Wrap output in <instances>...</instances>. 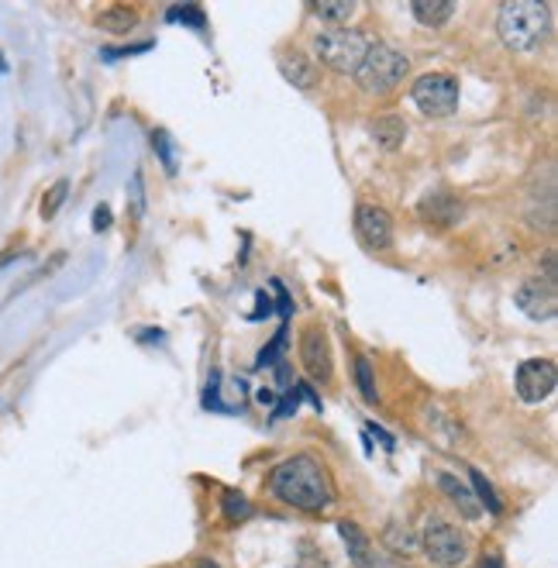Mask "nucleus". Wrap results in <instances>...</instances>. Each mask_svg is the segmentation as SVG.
<instances>
[{
    "label": "nucleus",
    "instance_id": "obj_1",
    "mask_svg": "<svg viewBox=\"0 0 558 568\" xmlns=\"http://www.w3.org/2000/svg\"><path fill=\"white\" fill-rule=\"evenodd\" d=\"M270 489L276 499H283L286 507L304 510V514H324L335 499V489H332V483H327V473L311 455H293V458L280 462L270 476Z\"/></svg>",
    "mask_w": 558,
    "mask_h": 568
},
{
    "label": "nucleus",
    "instance_id": "obj_2",
    "mask_svg": "<svg viewBox=\"0 0 558 568\" xmlns=\"http://www.w3.org/2000/svg\"><path fill=\"white\" fill-rule=\"evenodd\" d=\"M551 31V11L541 0H507L497 11V36L504 49L524 55L545 45Z\"/></svg>",
    "mask_w": 558,
    "mask_h": 568
},
{
    "label": "nucleus",
    "instance_id": "obj_3",
    "mask_svg": "<svg viewBox=\"0 0 558 568\" xmlns=\"http://www.w3.org/2000/svg\"><path fill=\"white\" fill-rule=\"evenodd\" d=\"M407 73H410V59L400 49H393L386 42H369L363 62L355 70V83L369 97H386L407 80Z\"/></svg>",
    "mask_w": 558,
    "mask_h": 568
},
{
    "label": "nucleus",
    "instance_id": "obj_4",
    "mask_svg": "<svg viewBox=\"0 0 558 568\" xmlns=\"http://www.w3.org/2000/svg\"><path fill=\"white\" fill-rule=\"evenodd\" d=\"M366 49H369L366 36L355 28H321L311 39V52H314L311 59L327 65L332 73H342V77H355Z\"/></svg>",
    "mask_w": 558,
    "mask_h": 568
},
{
    "label": "nucleus",
    "instance_id": "obj_5",
    "mask_svg": "<svg viewBox=\"0 0 558 568\" xmlns=\"http://www.w3.org/2000/svg\"><path fill=\"white\" fill-rule=\"evenodd\" d=\"M458 80L452 73H424L410 87V100L424 118H452L458 111Z\"/></svg>",
    "mask_w": 558,
    "mask_h": 568
},
{
    "label": "nucleus",
    "instance_id": "obj_6",
    "mask_svg": "<svg viewBox=\"0 0 558 568\" xmlns=\"http://www.w3.org/2000/svg\"><path fill=\"white\" fill-rule=\"evenodd\" d=\"M420 548H424V555H428L442 568H455V565H463L469 558L466 534L458 530L455 524H445L442 517H432L428 524H424Z\"/></svg>",
    "mask_w": 558,
    "mask_h": 568
},
{
    "label": "nucleus",
    "instance_id": "obj_7",
    "mask_svg": "<svg viewBox=\"0 0 558 568\" xmlns=\"http://www.w3.org/2000/svg\"><path fill=\"white\" fill-rule=\"evenodd\" d=\"M558 386V373H555V362L548 358H528V362H520L517 365V373H514V389L517 396L524 399V404H545V399L555 393Z\"/></svg>",
    "mask_w": 558,
    "mask_h": 568
},
{
    "label": "nucleus",
    "instance_id": "obj_8",
    "mask_svg": "<svg viewBox=\"0 0 558 568\" xmlns=\"http://www.w3.org/2000/svg\"><path fill=\"white\" fill-rule=\"evenodd\" d=\"M355 235L366 248L383 252V248L393 245V221H389V214L383 207L363 204V207H355Z\"/></svg>",
    "mask_w": 558,
    "mask_h": 568
},
{
    "label": "nucleus",
    "instance_id": "obj_9",
    "mask_svg": "<svg viewBox=\"0 0 558 568\" xmlns=\"http://www.w3.org/2000/svg\"><path fill=\"white\" fill-rule=\"evenodd\" d=\"M517 311L524 314V317H531V321H551L555 317V311H558V293H555V286L551 283H545V280H528V283H520L517 286Z\"/></svg>",
    "mask_w": 558,
    "mask_h": 568
},
{
    "label": "nucleus",
    "instance_id": "obj_10",
    "mask_svg": "<svg viewBox=\"0 0 558 568\" xmlns=\"http://www.w3.org/2000/svg\"><path fill=\"white\" fill-rule=\"evenodd\" d=\"M417 214L424 224H435V227H455L458 221L466 217V207L463 200L448 190H435V193H424L420 204H417Z\"/></svg>",
    "mask_w": 558,
    "mask_h": 568
},
{
    "label": "nucleus",
    "instance_id": "obj_11",
    "mask_svg": "<svg viewBox=\"0 0 558 568\" xmlns=\"http://www.w3.org/2000/svg\"><path fill=\"white\" fill-rule=\"evenodd\" d=\"M301 362L314 383L332 379V345H327V334L321 327H307L301 338Z\"/></svg>",
    "mask_w": 558,
    "mask_h": 568
},
{
    "label": "nucleus",
    "instance_id": "obj_12",
    "mask_svg": "<svg viewBox=\"0 0 558 568\" xmlns=\"http://www.w3.org/2000/svg\"><path fill=\"white\" fill-rule=\"evenodd\" d=\"M420 417H424V427H428V434H432V442L438 445V448H458L463 445V424H458V417L452 414V410H445L438 399H432V404H424V410H420Z\"/></svg>",
    "mask_w": 558,
    "mask_h": 568
},
{
    "label": "nucleus",
    "instance_id": "obj_13",
    "mask_svg": "<svg viewBox=\"0 0 558 568\" xmlns=\"http://www.w3.org/2000/svg\"><path fill=\"white\" fill-rule=\"evenodd\" d=\"M276 65H280V73L286 83H293L297 90H311L317 83V62L297 49H290V52H280L276 55Z\"/></svg>",
    "mask_w": 558,
    "mask_h": 568
},
{
    "label": "nucleus",
    "instance_id": "obj_14",
    "mask_svg": "<svg viewBox=\"0 0 558 568\" xmlns=\"http://www.w3.org/2000/svg\"><path fill=\"white\" fill-rule=\"evenodd\" d=\"M369 135H373V142H376L383 152H397V149H404V142H407V121H404L400 114H379V118L369 124Z\"/></svg>",
    "mask_w": 558,
    "mask_h": 568
},
{
    "label": "nucleus",
    "instance_id": "obj_15",
    "mask_svg": "<svg viewBox=\"0 0 558 568\" xmlns=\"http://www.w3.org/2000/svg\"><path fill=\"white\" fill-rule=\"evenodd\" d=\"M438 489L448 496V504L458 507V514H463L466 520H476V517L483 514V507H479V499L473 496V489H469L466 483H458L455 476L442 473V476H438Z\"/></svg>",
    "mask_w": 558,
    "mask_h": 568
},
{
    "label": "nucleus",
    "instance_id": "obj_16",
    "mask_svg": "<svg viewBox=\"0 0 558 568\" xmlns=\"http://www.w3.org/2000/svg\"><path fill=\"white\" fill-rule=\"evenodd\" d=\"M97 28L108 31V36H131V31L139 28V11L124 8V4L104 8L101 14H97Z\"/></svg>",
    "mask_w": 558,
    "mask_h": 568
},
{
    "label": "nucleus",
    "instance_id": "obj_17",
    "mask_svg": "<svg viewBox=\"0 0 558 568\" xmlns=\"http://www.w3.org/2000/svg\"><path fill=\"white\" fill-rule=\"evenodd\" d=\"M410 11H414V18H417L424 28H442V24L452 21L455 4H448V0H414Z\"/></svg>",
    "mask_w": 558,
    "mask_h": 568
},
{
    "label": "nucleus",
    "instance_id": "obj_18",
    "mask_svg": "<svg viewBox=\"0 0 558 568\" xmlns=\"http://www.w3.org/2000/svg\"><path fill=\"white\" fill-rule=\"evenodd\" d=\"M338 534L345 538L348 555H352V561H355V565H373V558H369V538H366L363 530H358L352 520H338Z\"/></svg>",
    "mask_w": 558,
    "mask_h": 568
},
{
    "label": "nucleus",
    "instance_id": "obj_19",
    "mask_svg": "<svg viewBox=\"0 0 558 568\" xmlns=\"http://www.w3.org/2000/svg\"><path fill=\"white\" fill-rule=\"evenodd\" d=\"M469 483H473V496L479 499V507H486L489 514H500L504 504H500V496L494 489V483H489L479 469H469Z\"/></svg>",
    "mask_w": 558,
    "mask_h": 568
},
{
    "label": "nucleus",
    "instance_id": "obj_20",
    "mask_svg": "<svg viewBox=\"0 0 558 568\" xmlns=\"http://www.w3.org/2000/svg\"><path fill=\"white\" fill-rule=\"evenodd\" d=\"M311 11L321 18V21H332V24H345L352 14H355V4L352 0H314Z\"/></svg>",
    "mask_w": 558,
    "mask_h": 568
},
{
    "label": "nucleus",
    "instance_id": "obj_21",
    "mask_svg": "<svg viewBox=\"0 0 558 568\" xmlns=\"http://www.w3.org/2000/svg\"><path fill=\"white\" fill-rule=\"evenodd\" d=\"M221 510H224L227 524H242V520L252 517V504H248V496H242V493H224L221 496Z\"/></svg>",
    "mask_w": 558,
    "mask_h": 568
},
{
    "label": "nucleus",
    "instance_id": "obj_22",
    "mask_svg": "<svg viewBox=\"0 0 558 568\" xmlns=\"http://www.w3.org/2000/svg\"><path fill=\"white\" fill-rule=\"evenodd\" d=\"M355 386H358V393H363L366 404H376V376H373V365L366 355L355 358Z\"/></svg>",
    "mask_w": 558,
    "mask_h": 568
},
{
    "label": "nucleus",
    "instance_id": "obj_23",
    "mask_svg": "<svg viewBox=\"0 0 558 568\" xmlns=\"http://www.w3.org/2000/svg\"><path fill=\"white\" fill-rule=\"evenodd\" d=\"M386 545L393 548V555H410L417 548V538L404 524H389L386 527Z\"/></svg>",
    "mask_w": 558,
    "mask_h": 568
},
{
    "label": "nucleus",
    "instance_id": "obj_24",
    "mask_svg": "<svg viewBox=\"0 0 558 568\" xmlns=\"http://www.w3.org/2000/svg\"><path fill=\"white\" fill-rule=\"evenodd\" d=\"M152 149L162 155V165H166V173H176V159H173V149H170V135H166V131H155V135H152Z\"/></svg>",
    "mask_w": 558,
    "mask_h": 568
},
{
    "label": "nucleus",
    "instance_id": "obj_25",
    "mask_svg": "<svg viewBox=\"0 0 558 568\" xmlns=\"http://www.w3.org/2000/svg\"><path fill=\"white\" fill-rule=\"evenodd\" d=\"M65 190H70V183H65V180H59L49 190V204H42V217H55V211L62 207V200H65Z\"/></svg>",
    "mask_w": 558,
    "mask_h": 568
},
{
    "label": "nucleus",
    "instance_id": "obj_26",
    "mask_svg": "<svg viewBox=\"0 0 558 568\" xmlns=\"http://www.w3.org/2000/svg\"><path fill=\"white\" fill-rule=\"evenodd\" d=\"M283 342H286V327H283V331L276 334V338H273V345H266V348L258 352V369H266V365H276V362H280L276 355H280Z\"/></svg>",
    "mask_w": 558,
    "mask_h": 568
},
{
    "label": "nucleus",
    "instance_id": "obj_27",
    "mask_svg": "<svg viewBox=\"0 0 558 568\" xmlns=\"http://www.w3.org/2000/svg\"><path fill=\"white\" fill-rule=\"evenodd\" d=\"M108 224H111V211H108V207H97V214H93V227H97V231H104Z\"/></svg>",
    "mask_w": 558,
    "mask_h": 568
},
{
    "label": "nucleus",
    "instance_id": "obj_28",
    "mask_svg": "<svg viewBox=\"0 0 558 568\" xmlns=\"http://www.w3.org/2000/svg\"><path fill=\"white\" fill-rule=\"evenodd\" d=\"M479 568H504V565H500V558H497V555H489Z\"/></svg>",
    "mask_w": 558,
    "mask_h": 568
},
{
    "label": "nucleus",
    "instance_id": "obj_29",
    "mask_svg": "<svg viewBox=\"0 0 558 568\" xmlns=\"http://www.w3.org/2000/svg\"><path fill=\"white\" fill-rule=\"evenodd\" d=\"M258 399H262V404H276V396H273L270 389H262V393H258Z\"/></svg>",
    "mask_w": 558,
    "mask_h": 568
},
{
    "label": "nucleus",
    "instance_id": "obj_30",
    "mask_svg": "<svg viewBox=\"0 0 558 568\" xmlns=\"http://www.w3.org/2000/svg\"><path fill=\"white\" fill-rule=\"evenodd\" d=\"M196 568H217L214 561H196Z\"/></svg>",
    "mask_w": 558,
    "mask_h": 568
}]
</instances>
